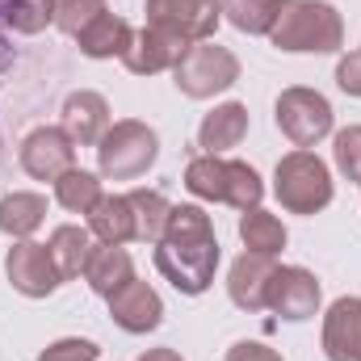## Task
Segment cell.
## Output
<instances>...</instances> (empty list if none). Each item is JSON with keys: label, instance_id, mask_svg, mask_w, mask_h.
<instances>
[{"label": "cell", "instance_id": "cell-1", "mask_svg": "<svg viewBox=\"0 0 361 361\" xmlns=\"http://www.w3.org/2000/svg\"><path fill=\"white\" fill-rule=\"evenodd\" d=\"M223 261V248H219V235H214V219L193 206V202H180L169 214V227L156 244V269L160 277L185 294V298H197L214 286V273Z\"/></svg>", "mask_w": 361, "mask_h": 361}, {"label": "cell", "instance_id": "cell-2", "mask_svg": "<svg viewBox=\"0 0 361 361\" xmlns=\"http://www.w3.org/2000/svg\"><path fill=\"white\" fill-rule=\"evenodd\" d=\"M269 42L286 55H336L345 47V17L328 0H281Z\"/></svg>", "mask_w": 361, "mask_h": 361}, {"label": "cell", "instance_id": "cell-3", "mask_svg": "<svg viewBox=\"0 0 361 361\" xmlns=\"http://www.w3.org/2000/svg\"><path fill=\"white\" fill-rule=\"evenodd\" d=\"M273 197L281 202L286 214H319L336 197L332 169L311 147H294L273 169Z\"/></svg>", "mask_w": 361, "mask_h": 361}, {"label": "cell", "instance_id": "cell-4", "mask_svg": "<svg viewBox=\"0 0 361 361\" xmlns=\"http://www.w3.org/2000/svg\"><path fill=\"white\" fill-rule=\"evenodd\" d=\"M156 160H160V135L143 118H118L97 143L101 180H135L152 173Z\"/></svg>", "mask_w": 361, "mask_h": 361}, {"label": "cell", "instance_id": "cell-5", "mask_svg": "<svg viewBox=\"0 0 361 361\" xmlns=\"http://www.w3.org/2000/svg\"><path fill=\"white\" fill-rule=\"evenodd\" d=\"M235 80H240V59H235V51L219 47L214 38L193 42L173 68V85L189 101H210V97L227 92Z\"/></svg>", "mask_w": 361, "mask_h": 361}, {"label": "cell", "instance_id": "cell-6", "mask_svg": "<svg viewBox=\"0 0 361 361\" xmlns=\"http://www.w3.org/2000/svg\"><path fill=\"white\" fill-rule=\"evenodd\" d=\"M273 118H277V130H281L294 147H315V143H324V139L336 130L332 101L319 89H307V85L281 89L277 105H273Z\"/></svg>", "mask_w": 361, "mask_h": 361}, {"label": "cell", "instance_id": "cell-7", "mask_svg": "<svg viewBox=\"0 0 361 361\" xmlns=\"http://www.w3.org/2000/svg\"><path fill=\"white\" fill-rule=\"evenodd\" d=\"M143 13H147V25L169 30L193 47V42L214 38L223 21V0H147Z\"/></svg>", "mask_w": 361, "mask_h": 361}, {"label": "cell", "instance_id": "cell-8", "mask_svg": "<svg viewBox=\"0 0 361 361\" xmlns=\"http://www.w3.org/2000/svg\"><path fill=\"white\" fill-rule=\"evenodd\" d=\"M17 160H21L25 177L51 180V185H55L68 169H76V139H72L63 126H34V130L21 139Z\"/></svg>", "mask_w": 361, "mask_h": 361}, {"label": "cell", "instance_id": "cell-9", "mask_svg": "<svg viewBox=\"0 0 361 361\" xmlns=\"http://www.w3.org/2000/svg\"><path fill=\"white\" fill-rule=\"evenodd\" d=\"M4 273L21 298H51L63 286V277L51 261V248L38 240H13V248L4 257Z\"/></svg>", "mask_w": 361, "mask_h": 361}, {"label": "cell", "instance_id": "cell-10", "mask_svg": "<svg viewBox=\"0 0 361 361\" xmlns=\"http://www.w3.org/2000/svg\"><path fill=\"white\" fill-rule=\"evenodd\" d=\"M319 302H324V290H319V277L302 265H277L269 281V311L281 315L286 324H302L311 315H319Z\"/></svg>", "mask_w": 361, "mask_h": 361}, {"label": "cell", "instance_id": "cell-11", "mask_svg": "<svg viewBox=\"0 0 361 361\" xmlns=\"http://www.w3.org/2000/svg\"><path fill=\"white\" fill-rule=\"evenodd\" d=\"M109 302V319L122 328V332H130V336H147V332H156L160 324H164V298L156 294V286H147V281H126L118 294H109L105 298Z\"/></svg>", "mask_w": 361, "mask_h": 361}, {"label": "cell", "instance_id": "cell-12", "mask_svg": "<svg viewBox=\"0 0 361 361\" xmlns=\"http://www.w3.org/2000/svg\"><path fill=\"white\" fill-rule=\"evenodd\" d=\"M277 273V261L273 257H261V252H240L227 269V294L240 311L257 315V311H269V281Z\"/></svg>", "mask_w": 361, "mask_h": 361}, {"label": "cell", "instance_id": "cell-13", "mask_svg": "<svg viewBox=\"0 0 361 361\" xmlns=\"http://www.w3.org/2000/svg\"><path fill=\"white\" fill-rule=\"evenodd\" d=\"M185 51H189L185 38L169 34V30H156V25H143V30H135V42L122 55V63L130 76H160V72L177 68Z\"/></svg>", "mask_w": 361, "mask_h": 361}, {"label": "cell", "instance_id": "cell-14", "mask_svg": "<svg viewBox=\"0 0 361 361\" xmlns=\"http://www.w3.org/2000/svg\"><path fill=\"white\" fill-rule=\"evenodd\" d=\"M324 357L328 361H361V298L345 294L328 307L324 332H319Z\"/></svg>", "mask_w": 361, "mask_h": 361}, {"label": "cell", "instance_id": "cell-15", "mask_svg": "<svg viewBox=\"0 0 361 361\" xmlns=\"http://www.w3.org/2000/svg\"><path fill=\"white\" fill-rule=\"evenodd\" d=\"M114 126V114H109V101L97 89H76L68 92L63 101V130L76 139V147H97L101 135Z\"/></svg>", "mask_w": 361, "mask_h": 361}, {"label": "cell", "instance_id": "cell-16", "mask_svg": "<svg viewBox=\"0 0 361 361\" xmlns=\"http://www.w3.org/2000/svg\"><path fill=\"white\" fill-rule=\"evenodd\" d=\"M248 126H252L248 105H244V101H223V105H214V109L202 118V126H197V147H202L206 156H227L231 147H240V143L248 139Z\"/></svg>", "mask_w": 361, "mask_h": 361}, {"label": "cell", "instance_id": "cell-17", "mask_svg": "<svg viewBox=\"0 0 361 361\" xmlns=\"http://www.w3.org/2000/svg\"><path fill=\"white\" fill-rule=\"evenodd\" d=\"M47 248H51V261H55L59 277H63V281H76V277H85V269H89L92 252H97V240H92L89 227H80V223H63V227L51 231Z\"/></svg>", "mask_w": 361, "mask_h": 361}, {"label": "cell", "instance_id": "cell-18", "mask_svg": "<svg viewBox=\"0 0 361 361\" xmlns=\"http://www.w3.org/2000/svg\"><path fill=\"white\" fill-rule=\"evenodd\" d=\"M85 219H89L85 227L92 231L97 244H118V248H126V244L135 240V214H130L126 193H101V202L92 206Z\"/></svg>", "mask_w": 361, "mask_h": 361}, {"label": "cell", "instance_id": "cell-19", "mask_svg": "<svg viewBox=\"0 0 361 361\" xmlns=\"http://www.w3.org/2000/svg\"><path fill=\"white\" fill-rule=\"evenodd\" d=\"M47 223V197L34 189H13L0 197V231L8 240H34V231Z\"/></svg>", "mask_w": 361, "mask_h": 361}, {"label": "cell", "instance_id": "cell-20", "mask_svg": "<svg viewBox=\"0 0 361 361\" xmlns=\"http://www.w3.org/2000/svg\"><path fill=\"white\" fill-rule=\"evenodd\" d=\"M85 281H89V290L97 298H109L126 281H135V257L126 248H118V244H97L89 269H85Z\"/></svg>", "mask_w": 361, "mask_h": 361}, {"label": "cell", "instance_id": "cell-21", "mask_svg": "<svg viewBox=\"0 0 361 361\" xmlns=\"http://www.w3.org/2000/svg\"><path fill=\"white\" fill-rule=\"evenodd\" d=\"M76 42H80V55H89V59H122L130 51V42H135V30H130L126 17L101 13Z\"/></svg>", "mask_w": 361, "mask_h": 361}, {"label": "cell", "instance_id": "cell-22", "mask_svg": "<svg viewBox=\"0 0 361 361\" xmlns=\"http://www.w3.org/2000/svg\"><path fill=\"white\" fill-rule=\"evenodd\" d=\"M240 240H244V252H261V257H281L286 252V244H290V231H286V223L269 214L265 206H257V210H244L240 214Z\"/></svg>", "mask_w": 361, "mask_h": 361}, {"label": "cell", "instance_id": "cell-23", "mask_svg": "<svg viewBox=\"0 0 361 361\" xmlns=\"http://www.w3.org/2000/svg\"><path fill=\"white\" fill-rule=\"evenodd\" d=\"M126 202H130V214H135V240L139 244H160V235L169 227V214H173V202L160 189H130Z\"/></svg>", "mask_w": 361, "mask_h": 361}, {"label": "cell", "instance_id": "cell-24", "mask_svg": "<svg viewBox=\"0 0 361 361\" xmlns=\"http://www.w3.org/2000/svg\"><path fill=\"white\" fill-rule=\"evenodd\" d=\"M51 189H55V202H59L68 214H89L92 206L101 202V193H105V189H101V173H89V169H80V164L68 169Z\"/></svg>", "mask_w": 361, "mask_h": 361}, {"label": "cell", "instance_id": "cell-25", "mask_svg": "<svg viewBox=\"0 0 361 361\" xmlns=\"http://www.w3.org/2000/svg\"><path fill=\"white\" fill-rule=\"evenodd\" d=\"M185 189L197 202H227V160L223 156H193L185 164Z\"/></svg>", "mask_w": 361, "mask_h": 361}, {"label": "cell", "instance_id": "cell-26", "mask_svg": "<svg viewBox=\"0 0 361 361\" xmlns=\"http://www.w3.org/2000/svg\"><path fill=\"white\" fill-rule=\"evenodd\" d=\"M281 13V0H223V21H231L240 34H252V38H269L273 21Z\"/></svg>", "mask_w": 361, "mask_h": 361}, {"label": "cell", "instance_id": "cell-27", "mask_svg": "<svg viewBox=\"0 0 361 361\" xmlns=\"http://www.w3.org/2000/svg\"><path fill=\"white\" fill-rule=\"evenodd\" d=\"M55 8L59 0H0V21L13 34H42L55 25Z\"/></svg>", "mask_w": 361, "mask_h": 361}, {"label": "cell", "instance_id": "cell-28", "mask_svg": "<svg viewBox=\"0 0 361 361\" xmlns=\"http://www.w3.org/2000/svg\"><path fill=\"white\" fill-rule=\"evenodd\" d=\"M261 197H265L261 173H257L248 160H227V202H223V206H231V210L244 214V210H257Z\"/></svg>", "mask_w": 361, "mask_h": 361}, {"label": "cell", "instance_id": "cell-29", "mask_svg": "<svg viewBox=\"0 0 361 361\" xmlns=\"http://www.w3.org/2000/svg\"><path fill=\"white\" fill-rule=\"evenodd\" d=\"M332 164L345 180L361 185V126H341L332 130Z\"/></svg>", "mask_w": 361, "mask_h": 361}, {"label": "cell", "instance_id": "cell-30", "mask_svg": "<svg viewBox=\"0 0 361 361\" xmlns=\"http://www.w3.org/2000/svg\"><path fill=\"white\" fill-rule=\"evenodd\" d=\"M101 13H109L105 0H59V8H55V25H59L68 38H80Z\"/></svg>", "mask_w": 361, "mask_h": 361}, {"label": "cell", "instance_id": "cell-31", "mask_svg": "<svg viewBox=\"0 0 361 361\" xmlns=\"http://www.w3.org/2000/svg\"><path fill=\"white\" fill-rule=\"evenodd\" d=\"M101 357V345L97 341H85V336H59L51 341L34 361H97Z\"/></svg>", "mask_w": 361, "mask_h": 361}, {"label": "cell", "instance_id": "cell-32", "mask_svg": "<svg viewBox=\"0 0 361 361\" xmlns=\"http://www.w3.org/2000/svg\"><path fill=\"white\" fill-rule=\"evenodd\" d=\"M336 89L345 97H361V51H349L336 59Z\"/></svg>", "mask_w": 361, "mask_h": 361}, {"label": "cell", "instance_id": "cell-33", "mask_svg": "<svg viewBox=\"0 0 361 361\" xmlns=\"http://www.w3.org/2000/svg\"><path fill=\"white\" fill-rule=\"evenodd\" d=\"M227 361H286L277 349H269L265 341H235L227 349Z\"/></svg>", "mask_w": 361, "mask_h": 361}, {"label": "cell", "instance_id": "cell-34", "mask_svg": "<svg viewBox=\"0 0 361 361\" xmlns=\"http://www.w3.org/2000/svg\"><path fill=\"white\" fill-rule=\"evenodd\" d=\"M139 361H185L177 349H147V353H139Z\"/></svg>", "mask_w": 361, "mask_h": 361}]
</instances>
